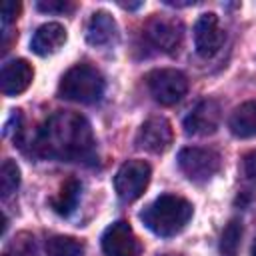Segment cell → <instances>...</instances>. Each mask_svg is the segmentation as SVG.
<instances>
[{
	"mask_svg": "<svg viewBox=\"0 0 256 256\" xmlns=\"http://www.w3.org/2000/svg\"><path fill=\"white\" fill-rule=\"evenodd\" d=\"M150 166L144 160H128L120 166V170L114 176V190L120 200L134 202L138 200L150 182Z\"/></svg>",
	"mask_w": 256,
	"mask_h": 256,
	"instance_id": "8992f818",
	"label": "cell"
},
{
	"mask_svg": "<svg viewBox=\"0 0 256 256\" xmlns=\"http://www.w3.org/2000/svg\"><path fill=\"white\" fill-rule=\"evenodd\" d=\"M240 242H242V222H240L238 218H232V220L224 226V230H222L220 254H222V256H238Z\"/></svg>",
	"mask_w": 256,
	"mask_h": 256,
	"instance_id": "ac0fdd59",
	"label": "cell"
},
{
	"mask_svg": "<svg viewBox=\"0 0 256 256\" xmlns=\"http://www.w3.org/2000/svg\"><path fill=\"white\" fill-rule=\"evenodd\" d=\"M66 42V30L62 24L58 22H46L42 24L34 36H32V42H30V48L34 54L38 56H48V54H54L58 52Z\"/></svg>",
	"mask_w": 256,
	"mask_h": 256,
	"instance_id": "4fadbf2b",
	"label": "cell"
},
{
	"mask_svg": "<svg viewBox=\"0 0 256 256\" xmlns=\"http://www.w3.org/2000/svg\"><path fill=\"white\" fill-rule=\"evenodd\" d=\"M102 250L106 256H138L140 244L128 222L118 220L102 234Z\"/></svg>",
	"mask_w": 256,
	"mask_h": 256,
	"instance_id": "9c48e42d",
	"label": "cell"
},
{
	"mask_svg": "<svg viewBox=\"0 0 256 256\" xmlns=\"http://www.w3.org/2000/svg\"><path fill=\"white\" fill-rule=\"evenodd\" d=\"M46 256H84V244L72 236H52L46 242Z\"/></svg>",
	"mask_w": 256,
	"mask_h": 256,
	"instance_id": "e0dca14e",
	"label": "cell"
},
{
	"mask_svg": "<svg viewBox=\"0 0 256 256\" xmlns=\"http://www.w3.org/2000/svg\"><path fill=\"white\" fill-rule=\"evenodd\" d=\"M228 128L236 138L256 136V100H248L236 106L228 118Z\"/></svg>",
	"mask_w": 256,
	"mask_h": 256,
	"instance_id": "5bb4252c",
	"label": "cell"
},
{
	"mask_svg": "<svg viewBox=\"0 0 256 256\" xmlns=\"http://www.w3.org/2000/svg\"><path fill=\"white\" fill-rule=\"evenodd\" d=\"M34 148L44 158L80 162L94 156V136L88 120L70 110H58L42 124Z\"/></svg>",
	"mask_w": 256,
	"mask_h": 256,
	"instance_id": "6da1fadb",
	"label": "cell"
},
{
	"mask_svg": "<svg viewBox=\"0 0 256 256\" xmlns=\"http://www.w3.org/2000/svg\"><path fill=\"white\" fill-rule=\"evenodd\" d=\"M162 256H178V254H162Z\"/></svg>",
	"mask_w": 256,
	"mask_h": 256,
	"instance_id": "484cf974",
	"label": "cell"
},
{
	"mask_svg": "<svg viewBox=\"0 0 256 256\" xmlns=\"http://www.w3.org/2000/svg\"><path fill=\"white\" fill-rule=\"evenodd\" d=\"M18 186H20V168L16 166L14 160L6 158L0 168V194L8 198L10 194L16 192Z\"/></svg>",
	"mask_w": 256,
	"mask_h": 256,
	"instance_id": "d6986e66",
	"label": "cell"
},
{
	"mask_svg": "<svg viewBox=\"0 0 256 256\" xmlns=\"http://www.w3.org/2000/svg\"><path fill=\"white\" fill-rule=\"evenodd\" d=\"M220 104L212 98L198 102L192 112L184 118V132L192 136H208L218 130L220 124Z\"/></svg>",
	"mask_w": 256,
	"mask_h": 256,
	"instance_id": "8fae6325",
	"label": "cell"
},
{
	"mask_svg": "<svg viewBox=\"0 0 256 256\" xmlns=\"http://www.w3.org/2000/svg\"><path fill=\"white\" fill-rule=\"evenodd\" d=\"M122 8H130V10H134V8H138L140 4H120Z\"/></svg>",
	"mask_w": 256,
	"mask_h": 256,
	"instance_id": "cb8c5ba5",
	"label": "cell"
},
{
	"mask_svg": "<svg viewBox=\"0 0 256 256\" xmlns=\"http://www.w3.org/2000/svg\"><path fill=\"white\" fill-rule=\"evenodd\" d=\"M222 162L218 152L208 150V148H182L178 152V168L180 172L196 184H204L208 182L212 176L218 174Z\"/></svg>",
	"mask_w": 256,
	"mask_h": 256,
	"instance_id": "277c9868",
	"label": "cell"
},
{
	"mask_svg": "<svg viewBox=\"0 0 256 256\" xmlns=\"http://www.w3.org/2000/svg\"><path fill=\"white\" fill-rule=\"evenodd\" d=\"M244 174L252 182H256V150L244 156Z\"/></svg>",
	"mask_w": 256,
	"mask_h": 256,
	"instance_id": "603a6c76",
	"label": "cell"
},
{
	"mask_svg": "<svg viewBox=\"0 0 256 256\" xmlns=\"http://www.w3.org/2000/svg\"><path fill=\"white\" fill-rule=\"evenodd\" d=\"M80 182L76 178H68L62 182L58 194L52 198V208L60 214V216H70L74 210H76V204H78V198H80Z\"/></svg>",
	"mask_w": 256,
	"mask_h": 256,
	"instance_id": "2e32d148",
	"label": "cell"
},
{
	"mask_svg": "<svg viewBox=\"0 0 256 256\" xmlns=\"http://www.w3.org/2000/svg\"><path fill=\"white\" fill-rule=\"evenodd\" d=\"M20 2H14V0H8V2H4L2 4V10H0V14H2V24H4V28L14 20V18H18V14H20Z\"/></svg>",
	"mask_w": 256,
	"mask_h": 256,
	"instance_id": "7402d4cb",
	"label": "cell"
},
{
	"mask_svg": "<svg viewBox=\"0 0 256 256\" xmlns=\"http://www.w3.org/2000/svg\"><path fill=\"white\" fill-rule=\"evenodd\" d=\"M104 94V78L102 74L88 66L76 64L72 66L58 84V96L78 104H94Z\"/></svg>",
	"mask_w": 256,
	"mask_h": 256,
	"instance_id": "3957f363",
	"label": "cell"
},
{
	"mask_svg": "<svg viewBox=\"0 0 256 256\" xmlns=\"http://www.w3.org/2000/svg\"><path fill=\"white\" fill-rule=\"evenodd\" d=\"M192 218V204L176 194H162L140 212V220L158 236H174Z\"/></svg>",
	"mask_w": 256,
	"mask_h": 256,
	"instance_id": "7a4b0ae2",
	"label": "cell"
},
{
	"mask_svg": "<svg viewBox=\"0 0 256 256\" xmlns=\"http://www.w3.org/2000/svg\"><path fill=\"white\" fill-rule=\"evenodd\" d=\"M252 256H256V240H254V244H252Z\"/></svg>",
	"mask_w": 256,
	"mask_h": 256,
	"instance_id": "d4e9b609",
	"label": "cell"
},
{
	"mask_svg": "<svg viewBox=\"0 0 256 256\" xmlns=\"http://www.w3.org/2000/svg\"><path fill=\"white\" fill-rule=\"evenodd\" d=\"M116 36V22L108 12H94L86 26V40L92 46H106Z\"/></svg>",
	"mask_w": 256,
	"mask_h": 256,
	"instance_id": "9a60e30c",
	"label": "cell"
},
{
	"mask_svg": "<svg viewBox=\"0 0 256 256\" xmlns=\"http://www.w3.org/2000/svg\"><path fill=\"white\" fill-rule=\"evenodd\" d=\"M36 8L40 12H48V14H64V12L72 10V4L64 2V0H40L36 4Z\"/></svg>",
	"mask_w": 256,
	"mask_h": 256,
	"instance_id": "44dd1931",
	"label": "cell"
},
{
	"mask_svg": "<svg viewBox=\"0 0 256 256\" xmlns=\"http://www.w3.org/2000/svg\"><path fill=\"white\" fill-rule=\"evenodd\" d=\"M224 44V30L214 12L200 14L194 24V46L202 58H212Z\"/></svg>",
	"mask_w": 256,
	"mask_h": 256,
	"instance_id": "52a82bcc",
	"label": "cell"
},
{
	"mask_svg": "<svg viewBox=\"0 0 256 256\" xmlns=\"http://www.w3.org/2000/svg\"><path fill=\"white\" fill-rule=\"evenodd\" d=\"M148 90L156 102L162 106H172L184 98L188 92V78L174 68H158L146 76Z\"/></svg>",
	"mask_w": 256,
	"mask_h": 256,
	"instance_id": "5b68a950",
	"label": "cell"
},
{
	"mask_svg": "<svg viewBox=\"0 0 256 256\" xmlns=\"http://www.w3.org/2000/svg\"><path fill=\"white\" fill-rule=\"evenodd\" d=\"M32 78H34V70L24 58L8 60L2 66V74H0L2 92L6 96H18L30 86Z\"/></svg>",
	"mask_w": 256,
	"mask_h": 256,
	"instance_id": "7c38bea8",
	"label": "cell"
},
{
	"mask_svg": "<svg viewBox=\"0 0 256 256\" xmlns=\"http://www.w3.org/2000/svg\"><path fill=\"white\" fill-rule=\"evenodd\" d=\"M136 144L138 148L152 152V154H162L170 148L172 144V126L164 116H150L146 122H142L138 134H136Z\"/></svg>",
	"mask_w": 256,
	"mask_h": 256,
	"instance_id": "ba28073f",
	"label": "cell"
},
{
	"mask_svg": "<svg viewBox=\"0 0 256 256\" xmlns=\"http://www.w3.org/2000/svg\"><path fill=\"white\" fill-rule=\"evenodd\" d=\"M2 256H36V242L30 232H18L4 248Z\"/></svg>",
	"mask_w": 256,
	"mask_h": 256,
	"instance_id": "ffe728a7",
	"label": "cell"
},
{
	"mask_svg": "<svg viewBox=\"0 0 256 256\" xmlns=\"http://www.w3.org/2000/svg\"><path fill=\"white\" fill-rule=\"evenodd\" d=\"M146 36L156 48L172 54L180 48L184 32H182V24L178 20L166 18V16H154L146 24Z\"/></svg>",
	"mask_w": 256,
	"mask_h": 256,
	"instance_id": "30bf717a",
	"label": "cell"
}]
</instances>
